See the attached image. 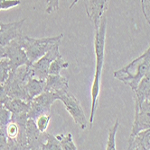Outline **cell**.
<instances>
[{
	"label": "cell",
	"instance_id": "1",
	"mask_svg": "<svg viewBox=\"0 0 150 150\" xmlns=\"http://www.w3.org/2000/svg\"><path fill=\"white\" fill-rule=\"evenodd\" d=\"M106 32H107V18L104 16L100 24L94 28V52L96 56V67L91 86V108L90 116V126H92L94 115L97 111L99 96L100 93L101 74L104 65L105 56V42H106Z\"/></svg>",
	"mask_w": 150,
	"mask_h": 150
},
{
	"label": "cell",
	"instance_id": "2",
	"mask_svg": "<svg viewBox=\"0 0 150 150\" xmlns=\"http://www.w3.org/2000/svg\"><path fill=\"white\" fill-rule=\"evenodd\" d=\"M150 69V46L147 50L135 59L127 66L115 71L113 76L121 81L122 83L128 86L133 91L138 87L141 79Z\"/></svg>",
	"mask_w": 150,
	"mask_h": 150
},
{
	"label": "cell",
	"instance_id": "3",
	"mask_svg": "<svg viewBox=\"0 0 150 150\" xmlns=\"http://www.w3.org/2000/svg\"><path fill=\"white\" fill-rule=\"evenodd\" d=\"M62 38V33L57 36L41 39H34L26 35H23L21 38V45L24 50L30 62L34 63L40 58H42L48 50L52 49L53 45L61 42Z\"/></svg>",
	"mask_w": 150,
	"mask_h": 150
},
{
	"label": "cell",
	"instance_id": "4",
	"mask_svg": "<svg viewBox=\"0 0 150 150\" xmlns=\"http://www.w3.org/2000/svg\"><path fill=\"white\" fill-rule=\"evenodd\" d=\"M58 96L59 100L62 101L66 111L72 116L75 123L83 130L86 129L89 125V121L85 116L80 101L75 97V95L69 90H67L59 93Z\"/></svg>",
	"mask_w": 150,
	"mask_h": 150
},
{
	"label": "cell",
	"instance_id": "5",
	"mask_svg": "<svg viewBox=\"0 0 150 150\" xmlns=\"http://www.w3.org/2000/svg\"><path fill=\"white\" fill-rule=\"evenodd\" d=\"M57 100H59L57 93L44 91L30 101V107L27 112L28 119L35 120L40 115L51 113L52 104Z\"/></svg>",
	"mask_w": 150,
	"mask_h": 150
},
{
	"label": "cell",
	"instance_id": "6",
	"mask_svg": "<svg viewBox=\"0 0 150 150\" xmlns=\"http://www.w3.org/2000/svg\"><path fill=\"white\" fill-rule=\"evenodd\" d=\"M22 36L12 40L7 46L5 47L6 58H7L9 60L11 71H15L19 67H21L23 65L32 64L30 62V60L28 59V57H27L24 50L23 49V47L21 45Z\"/></svg>",
	"mask_w": 150,
	"mask_h": 150
},
{
	"label": "cell",
	"instance_id": "7",
	"mask_svg": "<svg viewBox=\"0 0 150 150\" xmlns=\"http://www.w3.org/2000/svg\"><path fill=\"white\" fill-rule=\"evenodd\" d=\"M61 42L53 45L50 50H48L44 55L40 58L35 62L32 63V69L34 71V77L38 79H46L48 76L49 67L52 60L61 56L60 53Z\"/></svg>",
	"mask_w": 150,
	"mask_h": 150
},
{
	"label": "cell",
	"instance_id": "8",
	"mask_svg": "<svg viewBox=\"0 0 150 150\" xmlns=\"http://www.w3.org/2000/svg\"><path fill=\"white\" fill-rule=\"evenodd\" d=\"M147 129H150V101H146L140 105L135 103V119L129 138Z\"/></svg>",
	"mask_w": 150,
	"mask_h": 150
},
{
	"label": "cell",
	"instance_id": "9",
	"mask_svg": "<svg viewBox=\"0 0 150 150\" xmlns=\"http://www.w3.org/2000/svg\"><path fill=\"white\" fill-rule=\"evenodd\" d=\"M87 16L91 21L94 28L97 27L108 8L111 0H83Z\"/></svg>",
	"mask_w": 150,
	"mask_h": 150
},
{
	"label": "cell",
	"instance_id": "10",
	"mask_svg": "<svg viewBox=\"0 0 150 150\" xmlns=\"http://www.w3.org/2000/svg\"><path fill=\"white\" fill-rule=\"evenodd\" d=\"M25 19L8 23H1L0 26V48H5L12 40L22 36L23 25Z\"/></svg>",
	"mask_w": 150,
	"mask_h": 150
},
{
	"label": "cell",
	"instance_id": "11",
	"mask_svg": "<svg viewBox=\"0 0 150 150\" xmlns=\"http://www.w3.org/2000/svg\"><path fill=\"white\" fill-rule=\"evenodd\" d=\"M26 138L27 149H42L43 144L46 141L47 132H41L36 126L35 121L28 119L26 122Z\"/></svg>",
	"mask_w": 150,
	"mask_h": 150
},
{
	"label": "cell",
	"instance_id": "12",
	"mask_svg": "<svg viewBox=\"0 0 150 150\" xmlns=\"http://www.w3.org/2000/svg\"><path fill=\"white\" fill-rule=\"evenodd\" d=\"M45 81L46 83L44 91H49L59 94L62 92L69 90V80L63 76L48 75Z\"/></svg>",
	"mask_w": 150,
	"mask_h": 150
},
{
	"label": "cell",
	"instance_id": "13",
	"mask_svg": "<svg viewBox=\"0 0 150 150\" xmlns=\"http://www.w3.org/2000/svg\"><path fill=\"white\" fill-rule=\"evenodd\" d=\"M134 93L135 103L140 105L146 101H150V69L141 79Z\"/></svg>",
	"mask_w": 150,
	"mask_h": 150
},
{
	"label": "cell",
	"instance_id": "14",
	"mask_svg": "<svg viewBox=\"0 0 150 150\" xmlns=\"http://www.w3.org/2000/svg\"><path fill=\"white\" fill-rule=\"evenodd\" d=\"M128 149L150 150V129L142 130L129 138Z\"/></svg>",
	"mask_w": 150,
	"mask_h": 150
},
{
	"label": "cell",
	"instance_id": "15",
	"mask_svg": "<svg viewBox=\"0 0 150 150\" xmlns=\"http://www.w3.org/2000/svg\"><path fill=\"white\" fill-rule=\"evenodd\" d=\"M45 83V79H38L35 77H32L28 80V82L24 86V89L30 100L36 97L37 95H39L44 91Z\"/></svg>",
	"mask_w": 150,
	"mask_h": 150
},
{
	"label": "cell",
	"instance_id": "16",
	"mask_svg": "<svg viewBox=\"0 0 150 150\" xmlns=\"http://www.w3.org/2000/svg\"><path fill=\"white\" fill-rule=\"evenodd\" d=\"M4 105L7 110H9L12 113H22V112H28L29 107H30V102H26L22 99H17V98H8Z\"/></svg>",
	"mask_w": 150,
	"mask_h": 150
},
{
	"label": "cell",
	"instance_id": "17",
	"mask_svg": "<svg viewBox=\"0 0 150 150\" xmlns=\"http://www.w3.org/2000/svg\"><path fill=\"white\" fill-rule=\"evenodd\" d=\"M68 67H69V63L66 62L63 59L62 56L61 55L52 61V63L49 67L48 75H60L61 71L62 69H68Z\"/></svg>",
	"mask_w": 150,
	"mask_h": 150
},
{
	"label": "cell",
	"instance_id": "18",
	"mask_svg": "<svg viewBox=\"0 0 150 150\" xmlns=\"http://www.w3.org/2000/svg\"><path fill=\"white\" fill-rule=\"evenodd\" d=\"M55 136L60 142V145H61L62 150H76V149H78L73 142L72 133L58 134Z\"/></svg>",
	"mask_w": 150,
	"mask_h": 150
},
{
	"label": "cell",
	"instance_id": "19",
	"mask_svg": "<svg viewBox=\"0 0 150 150\" xmlns=\"http://www.w3.org/2000/svg\"><path fill=\"white\" fill-rule=\"evenodd\" d=\"M62 146L60 145L59 140L57 139L56 136L48 133L46 136V141L42 146V150H60Z\"/></svg>",
	"mask_w": 150,
	"mask_h": 150
},
{
	"label": "cell",
	"instance_id": "20",
	"mask_svg": "<svg viewBox=\"0 0 150 150\" xmlns=\"http://www.w3.org/2000/svg\"><path fill=\"white\" fill-rule=\"evenodd\" d=\"M118 127H119V121H118V119L116 120L115 123L113 124V126L110 129L108 130V142H107V145H106V148L105 149H108V150H114L116 149V133L118 129Z\"/></svg>",
	"mask_w": 150,
	"mask_h": 150
},
{
	"label": "cell",
	"instance_id": "21",
	"mask_svg": "<svg viewBox=\"0 0 150 150\" xmlns=\"http://www.w3.org/2000/svg\"><path fill=\"white\" fill-rule=\"evenodd\" d=\"M11 72V67L9 65V60L7 58H4L0 60V83H6L9 77Z\"/></svg>",
	"mask_w": 150,
	"mask_h": 150
},
{
	"label": "cell",
	"instance_id": "22",
	"mask_svg": "<svg viewBox=\"0 0 150 150\" xmlns=\"http://www.w3.org/2000/svg\"><path fill=\"white\" fill-rule=\"evenodd\" d=\"M12 112L7 110L6 106L0 103V128L5 129L6 126L11 121Z\"/></svg>",
	"mask_w": 150,
	"mask_h": 150
},
{
	"label": "cell",
	"instance_id": "23",
	"mask_svg": "<svg viewBox=\"0 0 150 150\" xmlns=\"http://www.w3.org/2000/svg\"><path fill=\"white\" fill-rule=\"evenodd\" d=\"M50 120H51V113H47V114L40 115L34 121L39 130L41 132H45L49 126Z\"/></svg>",
	"mask_w": 150,
	"mask_h": 150
},
{
	"label": "cell",
	"instance_id": "24",
	"mask_svg": "<svg viewBox=\"0 0 150 150\" xmlns=\"http://www.w3.org/2000/svg\"><path fill=\"white\" fill-rule=\"evenodd\" d=\"M20 4V0H0V10H8L18 6Z\"/></svg>",
	"mask_w": 150,
	"mask_h": 150
},
{
	"label": "cell",
	"instance_id": "25",
	"mask_svg": "<svg viewBox=\"0 0 150 150\" xmlns=\"http://www.w3.org/2000/svg\"><path fill=\"white\" fill-rule=\"evenodd\" d=\"M141 1V9L143 15L147 22L150 24V0H140Z\"/></svg>",
	"mask_w": 150,
	"mask_h": 150
},
{
	"label": "cell",
	"instance_id": "26",
	"mask_svg": "<svg viewBox=\"0 0 150 150\" xmlns=\"http://www.w3.org/2000/svg\"><path fill=\"white\" fill-rule=\"evenodd\" d=\"M59 10V0H46V9L47 13H52Z\"/></svg>",
	"mask_w": 150,
	"mask_h": 150
},
{
	"label": "cell",
	"instance_id": "27",
	"mask_svg": "<svg viewBox=\"0 0 150 150\" xmlns=\"http://www.w3.org/2000/svg\"><path fill=\"white\" fill-rule=\"evenodd\" d=\"M6 150L8 149V143L7 138L5 132V129L0 128V150Z\"/></svg>",
	"mask_w": 150,
	"mask_h": 150
},
{
	"label": "cell",
	"instance_id": "28",
	"mask_svg": "<svg viewBox=\"0 0 150 150\" xmlns=\"http://www.w3.org/2000/svg\"><path fill=\"white\" fill-rule=\"evenodd\" d=\"M9 98V96L7 95L6 89H5V86L4 84L0 83V103H5V102Z\"/></svg>",
	"mask_w": 150,
	"mask_h": 150
},
{
	"label": "cell",
	"instance_id": "29",
	"mask_svg": "<svg viewBox=\"0 0 150 150\" xmlns=\"http://www.w3.org/2000/svg\"><path fill=\"white\" fill-rule=\"evenodd\" d=\"M78 2H79V0H73V1H72V3L71 4V6H69V8H70V9H72V7H73V6H74L75 5H76V4H77Z\"/></svg>",
	"mask_w": 150,
	"mask_h": 150
},
{
	"label": "cell",
	"instance_id": "30",
	"mask_svg": "<svg viewBox=\"0 0 150 150\" xmlns=\"http://www.w3.org/2000/svg\"><path fill=\"white\" fill-rule=\"evenodd\" d=\"M1 23H1V22H0V26H1Z\"/></svg>",
	"mask_w": 150,
	"mask_h": 150
}]
</instances>
